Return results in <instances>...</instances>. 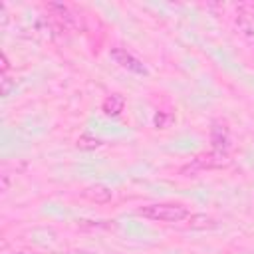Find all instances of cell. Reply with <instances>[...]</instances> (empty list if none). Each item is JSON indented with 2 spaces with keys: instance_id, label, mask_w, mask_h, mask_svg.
Segmentation results:
<instances>
[{
  "instance_id": "obj_10",
  "label": "cell",
  "mask_w": 254,
  "mask_h": 254,
  "mask_svg": "<svg viewBox=\"0 0 254 254\" xmlns=\"http://www.w3.org/2000/svg\"><path fill=\"white\" fill-rule=\"evenodd\" d=\"M167 119H169V117H167V115H163V113L159 111V113L155 115V125H157L159 129H163V127L167 125Z\"/></svg>"
},
{
  "instance_id": "obj_5",
  "label": "cell",
  "mask_w": 254,
  "mask_h": 254,
  "mask_svg": "<svg viewBox=\"0 0 254 254\" xmlns=\"http://www.w3.org/2000/svg\"><path fill=\"white\" fill-rule=\"evenodd\" d=\"M125 107V97L121 93H111L103 99L101 103V111L107 115V117H117Z\"/></svg>"
},
{
  "instance_id": "obj_13",
  "label": "cell",
  "mask_w": 254,
  "mask_h": 254,
  "mask_svg": "<svg viewBox=\"0 0 254 254\" xmlns=\"http://www.w3.org/2000/svg\"><path fill=\"white\" fill-rule=\"evenodd\" d=\"M16 254H26V252H16Z\"/></svg>"
},
{
  "instance_id": "obj_7",
  "label": "cell",
  "mask_w": 254,
  "mask_h": 254,
  "mask_svg": "<svg viewBox=\"0 0 254 254\" xmlns=\"http://www.w3.org/2000/svg\"><path fill=\"white\" fill-rule=\"evenodd\" d=\"M189 226L190 228H196V230H206V228H214L216 226V220L206 216V214H190L189 216Z\"/></svg>"
},
{
  "instance_id": "obj_12",
  "label": "cell",
  "mask_w": 254,
  "mask_h": 254,
  "mask_svg": "<svg viewBox=\"0 0 254 254\" xmlns=\"http://www.w3.org/2000/svg\"><path fill=\"white\" fill-rule=\"evenodd\" d=\"M8 189V175H2V190Z\"/></svg>"
},
{
  "instance_id": "obj_4",
  "label": "cell",
  "mask_w": 254,
  "mask_h": 254,
  "mask_svg": "<svg viewBox=\"0 0 254 254\" xmlns=\"http://www.w3.org/2000/svg\"><path fill=\"white\" fill-rule=\"evenodd\" d=\"M236 24L238 28L246 34L252 36L254 34V4H240L236 10Z\"/></svg>"
},
{
  "instance_id": "obj_2",
  "label": "cell",
  "mask_w": 254,
  "mask_h": 254,
  "mask_svg": "<svg viewBox=\"0 0 254 254\" xmlns=\"http://www.w3.org/2000/svg\"><path fill=\"white\" fill-rule=\"evenodd\" d=\"M111 60L115 64H119L123 69L131 71V73H137V75H147V67L143 65V62L139 58H135L133 54H129L125 48H111L109 52Z\"/></svg>"
},
{
  "instance_id": "obj_6",
  "label": "cell",
  "mask_w": 254,
  "mask_h": 254,
  "mask_svg": "<svg viewBox=\"0 0 254 254\" xmlns=\"http://www.w3.org/2000/svg\"><path fill=\"white\" fill-rule=\"evenodd\" d=\"M83 196H85L87 200H91V202L103 204V202H107V200L111 198V190H109V187H105V185H91V187H87V189L83 190Z\"/></svg>"
},
{
  "instance_id": "obj_11",
  "label": "cell",
  "mask_w": 254,
  "mask_h": 254,
  "mask_svg": "<svg viewBox=\"0 0 254 254\" xmlns=\"http://www.w3.org/2000/svg\"><path fill=\"white\" fill-rule=\"evenodd\" d=\"M6 69H8V58L6 54H2V73H6Z\"/></svg>"
},
{
  "instance_id": "obj_8",
  "label": "cell",
  "mask_w": 254,
  "mask_h": 254,
  "mask_svg": "<svg viewBox=\"0 0 254 254\" xmlns=\"http://www.w3.org/2000/svg\"><path fill=\"white\" fill-rule=\"evenodd\" d=\"M103 145V141L101 139H97V137H93V135H79L77 137V141H75V147L77 149H81V151H93V149H99Z\"/></svg>"
},
{
  "instance_id": "obj_9",
  "label": "cell",
  "mask_w": 254,
  "mask_h": 254,
  "mask_svg": "<svg viewBox=\"0 0 254 254\" xmlns=\"http://www.w3.org/2000/svg\"><path fill=\"white\" fill-rule=\"evenodd\" d=\"M0 83H2V95H10V89H12V81H10V77L6 75V73H2V79H0Z\"/></svg>"
},
{
  "instance_id": "obj_3",
  "label": "cell",
  "mask_w": 254,
  "mask_h": 254,
  "mask_svg": "<svg viewBox=\"0 0 254 254\" xmlns=\"http://www.w3.org/2000/svg\"><path fill=\"white\" fill-rule=\"evenodd\" d=\"M210 143H212V151H218V153L230 151V133H228V127L224 123H212Z\"/></svg>"
},
{
  "instance_id": "obj_1",
  "label": "cell",
  "mask_w": 254,
  "mask_h": 254,
  "mask_svg": "<svg viewBox=\"0 0 254 254\" xmlns=\"http://www.w3.org/2000/svg\"><path fill=\"white\" fill-rule=\"evenodd\" d=\"M137 214L159 222H179L189 218V208L179 202H153L137 208Z\"/></svg>"
}]
</instances>
